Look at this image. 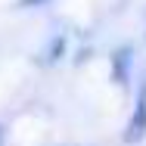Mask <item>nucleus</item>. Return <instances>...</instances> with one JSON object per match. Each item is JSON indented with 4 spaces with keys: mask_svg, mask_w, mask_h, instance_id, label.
<instances>
[{
    "mask_svg": "<svg viewBox=\"0 0 146 146\" xmlns=\"http://www.w3.org/2000/svg\"><path fill=\"white\" fill-rule=\"evenodd\" d=\"M0 137H3V134H0Z\"/></svg>",
    "mask_w": 146,
    "mask_h": 146,
    "instance_id": "1",
    "label": "nucleus"
}]
</instances>
